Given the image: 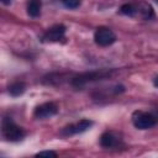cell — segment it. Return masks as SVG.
<instances>
[{"mask_svg": "<svg viewBox=\"0 0 158 158\" xmlns=\"http://www.w3.org/2000/svg\"><path fill=\"white\" fill-rule=\"evenodd\" d=\"M91 126H93V121H91V120L83 118V120H80V121H78V122L69 123V125L64 126V127L59 131V135H60L62 137H70V136L79 135V133H83V132L88 131Z\"/></svg>", "mask_w": 158, "mask_h": 158, "instance_id": "277c9868", "label": "cell"}, {"mask_svg": "<svg viewBox=\"0 0 158 158\" xmlns=\"http://www.w3.org/2000/svg\"><path fill=\"white\" fill-rule=\"evenodd\" d=\"M1 133L6 141L10 142H19L23 139L26 132L22 127L16 125L11 117H4L1 122Z\"/></svg>", "mask_w": 158, "mask_h": 158, "instance_id": "6da1fadb", "label": "cell"}, {"mask_svg": "<svg viewBox=\"0 0 158 158\" xmlns=\"http://www.w3.org/2000/svg\"><path fill=\"white\" fill-rule=\"evenodd\" d=\"M153 84H154V86H157V88H158V77L153 80Z\"/></svg>", "mask_w": 158, "mask_h": 158, "instance_id": "9a60e30c", "label": "cell"}, {"mask_svg": "<svg viewBox=\"0 0 158 158\" xmlns=\"http://www.w3.org/2000/svg\"><path fill=\"white\" fill-rule=\"evenodd\" d=\"M94 42L100 47H107L116 42V35L109 27H99L94 33Z\"/></svg>", "mask_w": 158, "mask_h": 158, "instance_id": "8992f818", "label": "cell"}, {"mask_svg": "<svg viewBox=\"0 0 158 158\" xmlns=\"http://www.w3.org/2000/svg\"><path fill=\"white\" fill-rule=\"evenodd\" d=\"M1 2H2L4 5H9V4L11 2V0H1Z\"/></svg>", "mask_w": 158, "mask_h": 158, "instance_id": "5bb4252c", "label": "cell"}, {"mask_svg": "<svg viewBox=\"0 0 158 158\" xmlns=\"http://www.w3.org/2000/svg\"><path fill=\"white\" fill-rule=\"evenodd\" d=\"M60 1L68 9H77L81 4V0H60Z\"/></svg>", "mask_w": 158, "mask_h": 158, "instance_id": "7c38bea8", "label": "cell"}, {"mask_svg": "<svg viewBox=\"0 0 158 158\" xmlns=\"http://www.w3.org/2000/svg\"><path fill=\"white\" fill-rule=\"evenodd\" d=\"M36 157H57V153L53 151H41L36 154Z\"/></svg>", "mask_w": 158, "mask_h": 158, "instance_id": "4fadbf2b", "label": "cell"}, {"mask_svg": "<svg viewBox=\"0 0 158 158\" xmlns=\"http://www.w3.org/2000/svg\"><path fill=\"white\" fill-rule=\"evenodd\" d=\"M131 120H132L133 126L136 128H138V130H148V128H152L158 122V117L156 115H153L152 112L142 111V110L135 111L132 114Z\"/></svg>", "mask_w": 158, "mask_h": 158, "instance_id": "7a4b0ae2", "label": "cell"}, {"mask_svg": "<svg viewBox=\"0 0 158 158\" xmlns=\"http://www.w3.org/2000/svg\"><path fill=\"white\" fill-rule=\"evenodd\" d=\"M138 10L132 5V4H123L121 7H120V12L126 15V16H135L136 12Z\"/></svg>", "mask_w": 158, "mask_h": 158, "instance_id": "8fae6325", "label": "cell"}, {"mask_svg": "<svg viewBox=\"0 0 158 158\" xmlns=\"http://www.w3.org/2000/svg\"><path fill=\"white\" fill-rule=\"evenodd\" d=\"M65 26L62 23H57L53 25L52 27H49L42 36V41L43 42H59L64 38L65 36Z\"/></svg>", "mask_w": 158, "mask_h": 158, "instance_id": "ba28073f", "label": "cell"}, {"mask_svg": "<svg viewBox=\"0 0 158 158\" xmlns=\"http://www.w3.org/2000/svg\"><path fill=\"white\" fill-rule=\"evenodd\" d=\"M41 6L42 2L41 0H28L27 2V14L31 17H38L41 14Z\"/></svg>", "mask_w": 158, "mask_h": 158, "instance_id": "9c48e42d", "label": "cell"}, {"mask_svg": "<svg viewBox=\"0 0 158 158\" xmlns=\"http://www.w3.org/2000/svg\"><path fill=\"white\" fill-rule=\"evenodd\" d=\"M110 70H96V72H88V73H81L78 77L72 79V85L74 88H83L88 83L104 79L106 77H110Z\"/></svg>", "mask_w": 158, "mask_h": 158, "instance_id": "3957f363", "label": "cell"}, {"mask_svg": "<svg viewBox=\"0 0 158 158\" xmlns=\"http://www.w3.org/2000/svg\"><path fill=\"white\" fill-rule=\"evenodd\" d=\"M58 112V105L56 102H43L38 106H36L35 111H33V116L37 120H47L53 117L54 115H57Z\"/></svg>", "mask_w": 158, "mask_h": 158, "instance_id": "52a82bcc", "label": "cell"}, {"mask_svg": "<svg viewBox=\"0 0 158 158\" xmlns=\"http://www.w3.org/2000/svg\"><path fill=\"white\" fill-rule=\"evenodd\" d=\"M100 146L105 149H118L123 146L121 133L116 131H105L100 137Z\"/></svg>", "mask_w": 158, "mask_h": 158, "instance_id": "5b68a950", "label": "cell"}, {"mask_svg": "<svg viewBox=\"0 0 158 158\" xmlns=\"http://www.w3.org/2000/svg\"><path fill=\"white\" fill-rule=\"evenodd\" d=\"M25 90H26V85H25V83H22V81H15V83H12L10 86H9V93H10V95L11 96H20V95H22L23 93H25Z\"/></svg>", "mask_w": 158, "mask_h": 158, "instance_id": "30bf717a", "label": "cell"}]
</instances>
